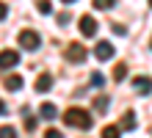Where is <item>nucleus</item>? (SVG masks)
<instances>
[{
  "instance_id": "nucleus-1",
  "label": "nucleus",
  "mask_w": 152,
  "mask_h": 138,
  "mask_svg": "<svg viewBox=\"0 0 152 138\" xmlns=\"http://www.w3.org/2000/svg\"><path fill=\"white\" fill-rule=\"evenodd\" d=\"M64 124H69V127H77V130H91V116H88V110H83V108H69V110H64Z\"/></svg>"
},
{
  "instance_id": "nucleus-2",
  "label": "nucleus",
  "mask_w": 152,
  "mask_h": 138,
  "mask_svg": "<svg viewBox=\"0 0 152 138\" xmlns=\"http://www.w3.org/2000/svg\"><path fill=\"white\" fill-rule=\"evenodd\" d=\"M39 44H42V39H39V33L36 31H22L20 33V47L22 50H39Z\"/></svg>"
},
{
  "instance_id": "nucleus-3",
  "label": "nucleus",
  "mask_w": 152,
  "mask_h": 138,
  "mask_svg": "<svg viewBox=\"0 0 152 138\" xmlns=\"http://www.w3.org/2000/svg\"><path fill=\"white\" fill-rule=\"evenodd\" d=\"M88 58V50L83 47V44H69L66 47V61H72V64H83Z\"/></svg>"
},
{
  "instance_id": "nucleus-4",
  "label": "nucleus",
  "mask_w": 152,
  "mask_h": 138,
  "mask_svg": "<svg viewBox=\"0 0 152 138\" xmlns=\"http://www.w3.org/2000/svg\"><path fill=\"white\" fill-rule=\"evenodd\" d=\"M80 33H83L86 39L97 36V20H94L91 14H83V17H80Z\"/></svg>"
},
{
  "instance_id": "nucleus-5",
  "label": "nucleus",
  "mask_w": 152,
  "mask_h": 138,
  "mask_svg": "<svg viewBox=\"0 0 152 138\" xmlns=\"http://www.w3.org/2000/svg\"><path fill=\"white\" fill-rule=\"evenodd\" d=\"M20 64V53L17 50H0V69H11Z\"/></svg>"
},
{
  "instance_id": "nucleus-6",
  "label": "nucleus",
  "mask_w": 152,
  "mask_h": 138,
  "mask_svg": "<svg viewBox=\"0 0 152 138\" xmlns=\"http://www.w3.org/2000/svg\"><path fill=\"white\" fill-rule=\"evenodd\" d=\"M94 55H97V61H111L113 58V44L111 42H100L94 47Z\"/></svg>"
},
{
  "instance_id": "nucleus-7",
  "label": "nucleus",
  "mask_w": 152,
  "mask_h": 138,
  "mask_svg": "<svg viewBox=\"0 0 152 138\" xmlns=\"http://www.w3.org/2000/svg\"><path fill=\"white\" fill-rule=\"evenodd\" d=\"M39 113H42V119H47V122H53V119L58 116V108L53 105V102H44V105L39 108Z\"/></svg>"
},
{
  "instance_id": "nucleus-8",
  "label": "nucleus",
  "mask_w": 152,
  "mask_h": 138,
  "mask_svg": "<svg viewBox=\"0 0 152 138\" xmlns=\"http://www.w3.org/2000/svg\"><path fill=\"white\" fill-rule=\"evenodd\" d=\"M50 86H53V75H39L36 77V91H39V94L50 91Z\"/></svg>"
},
{
  "instance_id": "nucleus-9",
  "label": "nucleus",
  "mask_w": 152,
  "mask_h": 138,
  "mask_svg": "<svg viewBox=\"0 0 152 138\" xmlns=\"http://www.w3.org/2000/svg\"><path fill=\"white\" fill-rule=\"evenodd\" d=\"M136 127H138L136 113H133V110H127V113L122 116V130H136Z\"/></svg>"
},
{
  "instance_id": "nucleus-10",
  "label": "nucleus",
  "mask_w": 152,
  "mask_h": 138,
  "mask_svg": "<svg viewBox=\"0 0 152 138\" xmlns=\"http://www.w3.org/2000/svg\"><path fill=\"white\" fill-rule=\"evenodd\" d=\"M100 138H122V130H119V124H108V127H102Z\"/></svg>"
},
{
  "instance_id": "nucleus-11",
  "label": "nucleus",
  "mask_w": 152,
  "mask_h": 138,
  "mask_svg": "<svg viewBox=\"0 0 152 138\" xmlns=\"http://www.w3.org/2000/svg\"><path fill=\"white\" fill-rule=\"evenodd\" d=\"M6 88H8V91H20V88H22V77H20V75L6 77Z\"/></svg>"
},
{
  "instance_id": "nucleus-12",
  "label": "nucleus",
  "mask_w": 152,
  "mask_h": 138,
  "mask_svg": "<svg viewBox=\"0 0 152 138\" xmlns=\"http://www.w3.org/2000/svg\"><path fill=\"white\" fill-rule=\"evenodd\" d=\"M136 88L141 91V94H149V75H141V77H136Z\"/></svg>"
},
{
  "instance_id": "nucleus-13",
  "label": "nucleus",
  "mask_w": 152,
  "mask_h": 138,
  "mask_svg": "<svg viewBox=\"0 0 152 138\" xmlns=\"http://www.w3.org/2000/svg\"><path fill=\"white\" fill-rule=\"evenodd\" d=\"M124 77H127V66H124V64H116V66H113V80L122 83Z\"/></svg>"
},
{
  "instance_id": "nucleus-14",
  "label": "nucleus",
  "mask_w": 152,
  "mask_h": 138,
  "mask_svg": "<svg viewBox=\"0 0 152 138\" xmlns=\"http://www.w3.org/2000/svg\"><path fill=\"white\" fill-rule=\"evenodd\" d=\"M91 6H94V8H113L116 0H91Z\"/></svg>"
},
{
  "instance_id": "nucleus-15",
  "label": "nucleus",
  "mask_w": 152,
  "mask_h": 138,
  "mask_svg": "<svg viewBox=\"0 0 152 138\" xmlns=\"http://www.w3.org/2000/svg\"><path fill=\"white\" fill-rule=\"evenodd\" d=\"M91 86H94V88H102V86H105V77L100 75V72H91Z\"/></svg>"
},
{
  "instance_id": "nucleus-16",
  "label": "nucleus",
  "mask_w": 152,
  "mask_h": 138,
  "mask_svg": "<svg viewBox=\"0 0 152 138\" xmlns=\"http://www.w3.org/2000/svg\"><path fill=\"white\" fill-rule=\"evenodd\" d=\"M0 138H17V130L8 127V124H3V127H0Z\"/></svg>"
},
{
  "instance_id": "nucleus-17",
  "label": "nucleus",
  "mask_w": 152,
  "mask_h": 138,
  "mask_svg": "<svg viewBox=\"0 0 152 138\" xmlns=\"http://www.w3.org/2000/svg\"><path fill=\"white\" fill-rule=\"evenodd\" d=\"M36 8H39L42 14H50V11H53V6H50V0H39V3H36Z\"/></svg>"
},
{
  "instance_id": "nucleus-18",
  "label": "nucleus",
  "mask_w": 152,
  "mask_h": 138,
  "mask_svg": "<svg viewBox=\"0 0 152 138\" xmlns=\"http://www.w3.org/2000/svg\"><path fill=\"white\" fill-rule=\"evenodd\" d=\"M94 108H97V110H105V108H108V99H105V97L97 99V97H94Z\"/></svg>"
},
{
  "instance_id": "nucleus-19",
  "label": "nucleus",
  "mask_w": 152,
  "mask_h": 138,
  "mask_svg": "<svg viewBox=\"0 0 152 138\" xmlns=\"http://www.w3.org/2000/svg\"><path fill=\"white\" fill-rule=\"evenodd\" d=\"M25 130H28V133H33V130H36V119H33V116H28V119H25Z\"/></svg>"
},
{
  "instance_id": "nucleus-20",
  "label": "nucleus",
  "mask_w": 152,
  "mask_h": 138,
  "mask_svg": "<svg viewBox=\"0 0 152 138\" xmlns=\"http://www.w3.org/2000/svg\"><path fill=\"white\" fill-rule=\"evenodd\" d=\"M44 138H64V135H61V130H53V127H50V130L44 133Z\"/></svg>"
},
{
  "instance_id": "nucleus-21",
  "label": "nucleus",
  "mask_w": 152,
  "mask_h": 138,
  "mask_svg": "<svg viewBox=\"0 0 152 138\" xmlns=\"http://www.w3.org/2000/svg\"><path fill=\"white\" fill-rule=\"evenodd\" d=\"M6 17H8V8H6L3 3H0V20H6Z\"/></svg>"
},
{
  "instance_id": "nucleus-22",
  "label": "nucleus",
  "mask_w": 152,
  "mask_h": 138,
  "mask_svg": "<svg viewBox=\"0 0 152 138\" xmlns=\"http://www.w3.org/2000/svg\"><path fill=\"white\" fill-rule=\"evenodd\" d=\"M0 113H6V102H3V99H0Z\"/></svg>"
},
{
  "instance_id": "nucleus-23",
  "label": "nucleus",
  "mask_w": 152,
  "mask_h": 138,
  "mask_svg": "<svg viewBox=\"0 0 152 138\" xmlns=\"http://www.w3.org/2000/svg\"><path fill=\"white\" fill-rule=\"evenodd\" d=\"M61 3H75V0H61Z\"/></svg>"
}]
</instances>
